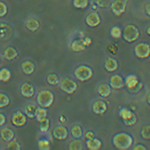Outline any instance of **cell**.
Masks as SVG:
<instances>
[{
	"mask_svg": "<svg viewBox=\"0 0 150 150\" xmlns=\"http://www.w3.org/2000/svg\"><path fill=\"white\" fill-rule=\"evenodd\" d=\"M11 73L7 68L0 69V80L1 81H8L10 79Z\"/></svg>",
	"mask_w": 150,
	"mask_h": 150,
	"instance_id": "f1b7e54d",
	"label": "cell"
},
{
	"mask_svg": "<svg viewBox=\"0 0 150 150\" xmlns=\"http://www.w3.org/2000/svg\"><path fill=\"white\" fill-rule=\"evenodd\" d=\"M86 146H87V148L90 150H98L101 148L102 143H101V141L98 138L93 137V138H91V139H87Z\"/></svg>",
	"mask_w": 150,
	"mask_h": 150,
	"instance_id": "2e32d148",
	"label": "cell"
},
{
	"mask_svg": "<svg viewBox=\"0 0 150 150\" xmlns=\"http://www.w3.org/2000/svg\"><path fill=\"white\" fill-rule=\"evenodd\" d=\"M21 67H22V70L25 74H32L34 71V64L30 61H24Z\"/></svg>",
	"mask_w": 150,
	"mask_h": 150,
	"instance_id": "603a6c76",
	"label": "cell"
},
{
	"mask_svg": "<svg viewBox=\"0 0 150 150\" xmlns=\"http://www.w3.org/2000/svg\"><path fill=\"white\" fill-rule=\"evenodd\" d=\"M132 111L131 110H129L128 108L126 107H124V108H121V109L119 110V116H120V118L121 119H125V118H127V117H129L130 115L132 114Z\"/></svg>",
	"mask_w": 150,
	"mask_h": 150,
	"instance_id": "d590c367",
	"label": "cell"
},
{
	"mask_svg": "<svg viewBox=\"0 0 150 150\" xmlns=\"http://www.w3.org/2000/svg\"><path fill=\"white\" fill-rule=\"evenodd\" d=\"M145 12L148 16H150V3L145 4Z\"/></svg>",
	"mask_w": 150,
	"mask_h": 150,
	"instance_id": "ee69618b",
	"label": "cell"
},
{
	"mask_svg": "<svg viewBox=\"0 0 150 150\" xmlns=\"http://www.w3.org/2000/svg\"><path fill=\"white\" fill-rule=\"evenodd\" d=\"M37 106L34 103H27L24 107V113L30 118L35 117L36 115V110H37Z\"/></svg>",
	"mask_w": 150,
	"mask_h": 150,
	"instance_id": "ac0fdd59",
	"label": "cell"
},
{
	"mask_svg": "<svg viewBox=\"0 0 150 150\" xmlns=\"http://www.w3.org/2000/svg\"><path fill=\"white\" fill-rule=\"evenodd\" d=\"M9 97L4 93H0V108L5 107L9 104Z\"/></svg>",
	"mask_w": 150,
	"mask_h": 150,
	"instance_id": "e575fe53",
	"label": "cell"
},
{
	"mask_svg": "<svg viewBox=\"0 0 150 150\" xmlns=\"http://www.w3.org/2000/svg\"><path fill=\"white\" fill-rule=\"evenodd\" d=\"M47 82L49 84H51V85H56V84L59 83L60 81H59V78H58V76L56 74L51 73L47 76Z\"/></svg>",
	"mask_w": 150,
	"mask_h": 150,
	"instance_id": "836d02e7",
	"label": "cell"
},
{
	"mask_svg": "<svg viewBox=\"0 0 150 150\" xmlns=\"http://www.w3.org/2000/svg\"><path fill=\"white\" fill-rule=\"evenodd\" d=\"M122 37L126 42H134L138 39L139 37V30L137 29L136 26L132 24H128L124 27L122 31Z\"/></svg>",
	"mask_w": 150,
	"mask_h": 150,
	"instance_id": "7a4b0ae2",
	"label": "cell"
},
{
	"mask_svg": "<svg viewBox=\"0 0 150 150\" xmlns=\"http://www.w3.org/2000/svg\"><path fill=\"white\" fill-rule=\"evenodd\" d=\"M125 82H124V79L122 78L120 75H112L110 77V86L111 88H114V89H120L124 86Z\"/></svg>",
	"mask_w": 150,
	"mask_h": 150,
	"instance_id": "8fae6325",
	"label": "cell"
},
{
	"mask_svg": "<svg viewBox=\"0 0 150 150\" xmlns=\"http://www.w3.org/2000/svg\"><path fill=\"white\" fill-rule=\"evenodd\" d=\"M50 127V121L47 119V117L39 120V128L42 132H47Z\"/></svg>",
	"mask_w": 150,
	"mask_h": 150,
	"instance_id": "484cf974",
	"label": "cell"
},
{
	"mask_svg": "<svg viewBox=\"0 0 150 150\" xmlns=\"http://www.w3.org/2000/svg\"><path fill=\"white\" fill-rule=\"evenodd\" d=\"M7 149H12V150H19L20 149V145L17 141H14V140H11L9 142L8 146H7Z\"/></svg>",
	"mask_w": 150,
	"mask_h": 150,
	"instance_id": "8d00e7d4",
	"label": "cell"
},
{
	"mask_svg": "<svg viewBox=\"0 0 150 150\" xmlns=\"http://www.w3.org/2000/svg\"><path fill=\"white\" fill-rule=\"evenodd\" d=\"M147 103H148L149 104V105H150V92L148 93V95H147Z\"/></svg>",
	"mask_w": 150,
	"mask_h": 150,
	"instance_id": "f6af8a7d",
	"label": "cell"
},
{
	"mask_svg": "<svg viewBox=\"0 0 150 150\" xmlns=\"http://www.w3.org/2000/svg\"><path fill=\"white\" fill-rule=\"evenodd\" d=\"M83 42H84V44H85L86 46H89V45L91 44V39L89 37H86V38H84V39H83Z\"/></svg>",
	"mask_w": 150,
	"mask_h": 150,
	"instance_id": "7bdbcfd3",
	"label": "cell"
},
{
	"mask_svg": "<svg viewBox=\"0 0 150 150\" xmlns=\"http://www.w3.org/2000/svg\"><path fill=\"white\" fill-rule=\"evenodd\" d=\"M98 93L101 97H108L111 94V86L108 84L102 83L98 86Z\"/></svg>",
	"mask_w": 150,
	"mask_h": 150,
	"instance_id": "d6986e66",
	"label": "cell"
},
{
	"mask_svg": "<svg viewBox=\"0 0 150 150\" xmlns=\"http://www.w3.org/2000/svg\"><path fill=\"white\" fill-rule=\"evenodd\" d=\"M26 26L29 30L31 31H35L39 28V22L36 18H33V17H30L26 20Z\"/></svg>",
	"mask_w": 150,
	"mask_h": 150,
	"instance_id": "44dd1931",
	"label": "cell"
},
{
	"mask_svg": "<svg viewBox=\"0 0 150 150\" xmlns=\"http://www.w3.org/2000/svg\"><path fill=\"white\" fill-rule=\"evenodd\" d=\"M93 137H95V135H94V132L91 131V130H89V131H87L85 133V138L86 139H91V138H93Z\"/></svg>",
	"mask_w": 150,
	"mask_h": 150,
	"instance_id": "ab89813d",
	"label": "cell"
},
{
	"mask_svg": "<svg viewBox=\"0 0 150 150\" xmlns=\"http://www.w3.org/2000/svg\"><path fill=\"white\" fill-rule=\"evenodd\" d=\"M38 148L40 150H48L50 149V143L46 139H40L38 141Z\"/></svg>",
	"mask_w": 150,
	"mask_h": 150,
	"instance_id": "d6a6232c",
	"label": "cell"
},
{
	"mask_svg": "<svg viewBox=\"0 0 150 150\" xmlns=\"http://www.w3.org/2000/svg\"><path fill=\"white\" fill-rule=\"evenodd\" d=\"M20 91L21 94L25 97H32L34 95V87H33L32 84L28 83V82H25L21 85Z\"/></svg>",
	"mask_w": 150,
	"mask_h": 150,
	"instance_id": "4fadbf2b",
	"label": "cell"
},
{
	"mask_svg": "<svg viewBox=\"0 0 150 150\" xmlns=\"http://www.w3.org/2000/svg\"><path fill=\"white\" fill-rule=\"evenodd\" d=\"M83 148V143L80 139L74 138L73 140H71L69 143V149L70 150H81Z\"/></svg>",
	"mask_w": 150,
	"mask_h": 150,
	"instance_id": "cb8c5ba5",
	"label": "cell"
},
{
	"mask_svg": "<svg viewBox=\"0 0 150 150\" xmlns=\"http://www.w3.org/2000/svg\"><path fill=\"white\" fill-rule=\"evenodd\" d=\"M7 13V6L5 3L0 1V17L5 16Z\"/></svg>",
	"mask_w": 150,
	"mask_h": 150,
	"instance_id": "74e56055",
	"label": "cell"
},
{
	"mask_svg": "<svg viewBox=\"0 0 150 150\" xmlns=\"http://www.w3.org/2000/svg\"><path fill=\"white\" fill-rule=\"evenodd\" d=\"M142 86H143V84H142V82H139L138 84H137L136 86H134L133 88L131 89H128V90L130 91V92H138V91L140 90V89L142 88Z\"/></svg>",
	"mask_w": 150,
	"mask_h": 150,
	"instance_id": "f35d334b",
	"label": "cell"
},
{
	"mask_svg": "<svg viewBox=\"0 0 150 150\" xmlns=\"http://www.w3.org/2000/svg\"><path fill=\"white\" fill-rule=\"evenodd\" d=\"M133 150H146V147L143 144H136L135 146H133Z\"/></svg>",
	"mask_w": 150,
	"mask_h": 150,
	"instance_id": "60d3db41",
	"label": "cell"
},
{
	"mask_svg": "<svg viewBox=\"0 0 150 150\" xmlns=\"http://www.w3.org/2000/svg\"><path fill=\"white\" fill-rule=\"evenodd\" d=\"M54 101V95L49 90H41L37 95V103L41 107L48 108Z\"/></svg>",
	"mask_w": 150,
	"mask_h": 150,
	"instance_id": "3957f363",
	"label": "cell"
},
{
	"mask_svg": "<svg viewBox=\"0 0 150 150\" xmlns=\"http://www.w3.org/2000/svg\"><path fill=\"white\" fill-rule=\"evenodd\" d=\"M142 138L144 139H150V125H144L141 128V131H140Z\"/></svg>",
	"mask_w": 150,
	"mask_h": 150,
	"instance_id": "1f68e13d",
	"label": "cell"
},
{
	"mask_svg": "<svg viewBox=\"0 0 150 150\" xmlns=\"http://www.w3.org/2000/svg\"><path fill=\"white\" fill-rule=\"evenodd\" d=\"M35 117L37 118L38 121L41 120V119H43V118L47 117V111H46V109H45L44 107H41V106H40V107H38L37 110H36Z\"/></svg>",
	"mask_w": 150,
	"mask_h": 150,
	"instance_id": "f546056e",
	"label": "cell"
},
{
	"mask_svg": "<svg viewBox=\"0 0 150 150\" xmlns=\"http://www.w3.org/2000/svg\"><path fill=\"white\" fill-rule=\"evenodd\" d=\"M53 136L58 140H63L68 136V131L64 126H56L53 129Z\"/></svg>",
	"mask_w": 150,
	"mask_h": 150,
	"instance_id": "7c38bea8",
	"label": "cell"
},
{
	"mask_svg": "<svg viewBox=\"0 0 150 150\" xmlns=\"http://www.w3.org/2000/svg\"><path fill=\"white\" fill-rule=\"evenodd\" d=\"M124 82H125V85L127 86V88L131 89V88H133V87L136 86L137 84L139 83V80H138V78H137L136 75L129 74V75H127V76H126Z\"/></svg>",
	"mask_w": 150,
	"mask_h": 150,
	"instance_id": "e0dca14e",
	"label": "cell"
},
{
	"mask_svg": "<svg viewBox=\"0 0 150 150\" xmlns=\"http://www.w3.org/2000/svg\"><path fill=\"white\" fill-rule=\"evenodd\" d=\"M128 0H113L111 2V11L113 12V14H115L116 16H120L123 14L126 10V5H127Z\"/></svg>",
	"mask_w": 150,
	"mask_h": 150,
	"instance_id": "5b68a950",
	"label": "cell"
},
{
	"mask_svg": "<svg viewBox=\"0 0 150 150\" xmlns=\"http://www.w3.org/2000/svg\"><path fill=\"white\" fill-rule=\"evenodd\" d=\"M110 35L112 36L113 38H119L122 36V31L118 26H113L112 28L110 29Z\"/></svg>",
	"mask_w": 150,
	"mask_h": 150,
	"instance_id": "4dcf8cb0",
	"label": "cell"
},
{
	"mask_svg": "<svg viewBox=\"0 0 150 150\" xmlns=\"http://www.w3.org/2000/svg\"><path fill=\"white\" fill-rule=\"evenodd\" d=\"M104 68L108 72H113L118 68V63L114 58H107L104 62Z\"/></svg>",
	"mask_w": 150,
	"mask_h": 150,
	"instance_id": "9a60e30c",
	"label": "cell"
},
{
	"mask_svg": "<svg viewBox=\"0 0 150 150\" xmlns=\"http://www.w3.org/2000/svg\"><path fill=\"white\" fill-rule=\"evenodd\" d=\"M96 1V3H100V0H95Z\"/></svg>",
	"mask_w": 150,
	"mask_h": 150,
	"instance_id": "7dc6e473",
	"label": "cell"
},
{
	"mask_svg": "<svg viewBox=\"0 0 150 150\" xmlns=\"http://www.w3.org/2000/svg\"><path fill=\"white\" fill-rule=\"evenodd\" d=\"M4 57L7 60H13L17 57V51L13 47H7L4 50Z\"/></svg>",
	"mask_w": 150,
	"mask_h": 150,
	"instance_id": "7402d4cb",
	"label": "cell"
},
{
	"mask_svg": "<svg viewBox=\"0 0 150 150\" xmlns=\"http://www.w3.org/2000/svg\"><path fill=\"white\" fill-rule=\"evenodd\" d=\"M147 34L150 35V26H149L148 28H147Z\"/></svg>",
	"mask_w": 150,
	"mask_h": 150,
	"instance_id": "bcb514c9",
	"label": "cell"
},
{
	"mask_svg": "<svg viewBox=\"0 0 150 150\" xmlns=\"http://www.w3.org/2000/svg\"><path fill=\"white\" fill-rule=\"evenodd\" d=\"M60 87L64 92L72 94L77 89V83L70 78H63L60 81Z\"/></svg>",
	"mask_w": 150,
	"mask_h": 150,
	"instance_id": "52a82bcc",
	"label": "cell"
},
{
	"mask_svg": "<svg viewBox=\"0 0 150 150\" xmlns=\"http://www.w3.org/2000/svg\"><path fill=\"white\" fill-rule=\"evenodd\" d=\"M88 0H73V6L78 9H84L88 6Z\"/></svg>",
	"mask_w": 150,
	"mask_h": 150,
	"instance_id": "83f0119b",
	"label": "cell"
},
{
	"mask_svg": "<svg viewBox=\"0 0 150 150\" xmlns=\"http://www.w3.org/2000/svg\"><path fill=\"white\" fill-rule=\"evenodd\" d=\"M85 47H86V45L84 44L83 39H76V40H74L71 44V49L75 52L83 51V50L85 49Z\"/></svg>",
	"mask_w": 150,
	"mask_h": 150,
	"instance_id": "ffe728a7",
	"label": "cell"
},
{
	"mask_svg": "<svg viewBox=\"0 0 150 150\" xmlns=\"http://www.w3.org/2000/svg\"><path fill=\"white\" fill-rule=\"evenodd\" d=\"M134 53L140 59H145L150 55V45L146 43H138L134 48Z\"/></svg>",
	"mask_w": 150,
	"mask_h": 150,
	"instance_id": "8992f818",
	"label": "cell"
},
{
	"mask_svg": "<svg viewBox=\"0 0 150 150\" xmlns=\"http://www.w3.org/2000/svg\"><path fill=\"white\" fill-rule=\"evenodd\" d=\"M0 136L1 138L6 142H10L11 140H13L14 138V132L13 130L10 129L8 127H4L3 129H1V132H0Z\"/></svg>",
	"mask_w": 150,
	"mask_h": 150,
	"instance_id": "5bb4252c",
	"label": "cell"
},
{
	"mask_svg": "<svg viewBox=\"0 0 150 150\" xmlns=\"http://www.w3.org/2000/svg\"><path fill=\"white\" fill-rule=\"evenodd\" d=\"M85 22L89 27H96V26H98L101 22L100 16H99V14L97 12H91V13H89L88 15L86 16Z\"/></svg>",
	"mask_w": 150,
	"mask_h": 150,
	"instance_id": "ba28073f",
	"label": "cell"
},
{
	"mask_svg": "<svg viewBox=\"0 0 150 150\" xmlns=\"http://www.w3.org/2000/svg\"><path fill=\"white\" fill-rule=\"evenodd\" d=\"M5 121H6V117L2 113H0V126H2L5 123Z\"/></svg>",
	"mask_w": 150,
	"mask_h": 150,
	"instance_id": "b9f144b4",
	"label": "cell"
},
{
	"mask_svg": "<svg viewBox=\"0 0 150 150\" xmlns=\"http://www.w3.org/2000/svg\"><path fill=\"white\" fill-rule=\"evenodd\" d=\"M92 110L95 114H104L107 111V105L102 100H96L92 105Z\"/></svg>",
	"mask_w": 150,
	"mask_h": 150,
	"instance_id": "30bf717a",
	"label": "cell"
},
{
	"mask_svg": "<svg viewBox=\"0 0 150 150\" xmlns=\"http://www.w3.org/2000/svg\"><path fill=\"white\" fill-rule=\"evenodd\" d=\"M92 69L89 66H86V65H80L74 71L75 77L80 81H86L88 79H90L92 77Z\"/></svg>",
	"mask_w": 150,
	"mask_h": 150,
	"instance_id": "277c9868",
	"label": "cell"
},
{
	"mask_svg": "<svg viewBox=\"0 0 150 150\" xmlns=\"http://www.w3.org/2000/svg\"><path fill=\"white\" fill-rule=\"evenodd\" d=\"M112 142H113V145H114L117 149L126 150L128 148H130V146H132L133 138L131 137V135H129L128 133L119 132L113 136Z\"/></svg>",
	"mask_w": 150,
	"mask_h": 150,
	"instance_id": "6da1fadb",
	"label": "cell"
},
{
	"mask_svg": "<svg viewBox=\"0 0 150 150\" xmlns=\"http://www.w3.org/2000/svg\"><path fill=\"white\" fill-rule=\"evenodd\" d=\"M11 122L13 125L17 127H21L23 125L26 124L27 122V118H26V115L23 114L22 112H16L15 114L12 116L11 118Z\"/></svg>",
	"mask_w": 150,
	"mask_h": 150,
	"instance_id": "9c48e42d",
	"label": "cell"
},
{
	"mask_svg": "<svg viewBox=\"0 0 150 150\" xmlns=\"http://www.w3.org/2000/svg\"><path fill=\"white\" fill-rule=\"evenodd\" d=\"M71 134L73 136V138H81L82 135H83V131H82V128L79 125H73L71 128Z\"/></svg>",
	"mask_w": 150,
	"mask_h": 150,
	"instance_id": "d4e9b609",
	"label": "cell"
},
{
	"mask_svg": "<svg viewBox=\"0 0 150 150\" xmlns=\"http://www.w3.org/2000/svg\"><path fill=\"white\" fill-rule=\"evenodd\" d=\"M122 121H123V123H124L125 125H127V126H132V125L136 124L137 117H136V115H135L134 113H132L129 117L125 118V119H122Z\"/></svg>",
	"mask_w": 150,
	"mask_h": 150,
	"instance_id": "4316f807",
	"label": "cell"
}]
</instances>
